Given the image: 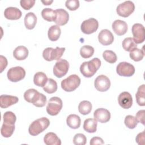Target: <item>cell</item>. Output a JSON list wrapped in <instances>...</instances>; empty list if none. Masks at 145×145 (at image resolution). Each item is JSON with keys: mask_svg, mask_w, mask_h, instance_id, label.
Returning <instances> with one entry per match:
<instances>
[{"mask_svg": "<svg viewBox=\"0 0 145 145\" xmlns=\"http://www.w3.org/2000/svg\"><path fill=\"white\" fill-rule=\"evenodd\" d=\"M66 123L67 126L73 129H78L81 123V120L79 116L74 114H70L66 119Z\"/></svg>", "mask_w": 145, "mask_h": 145, "instance_id": "603a6c76", "label": "cell"}, {"mask_svg": "<svg viewBox=\"0 0 145 145\" xmlns=\"http://www.w3.org/2000/svg\"><path fill=\"white\" fill-rule=\"evenodd\" d=\"M87 142L86 137L82 133L75 135L73 138V143L75 145H84Z\"/></svg>", "mask_w": 145, "mask_h": 145, "instance_id": "f35d334b", "label": "cell"}, {"mask_svg": "<svg viewBox=\"0 0 145 145\" xmlns=\"http://www.w3.org/2000/svg\"><path fill=\"white\" fill-rule=\"evenodd\" d=\"M89 144L91 145H100L104 144V142L101 138L99 137H94L91 139Z\"/></svg>", "mask_w": 145, "mask_h": 145, "instance_id": "f6af8a7d", "label": "cell"}, {"mask_svg": "<svg viewBox=\"0 0 145 145\" xmlns=\"http://www.w3.org/2000/svg\"><path fill=\"white\" fill-rule=\"evenodd\" d=\"M101 62L98 58H94L91 60L84 62L80 66L81 74L86 78H91L95 75L101 66Z\"/></svg>", "mask_w": 145, "mask_h": 145, "instance_id": "6da1fadb", "label": "cell"}, {"mask_svg": "<svg viewBox=\"0 0 145 145\" xmlns=\"http://www.w3.org/2000/svg\"><path fill=\"white\" fill-rule=\"evenodd\" d=\"M43 89L48 93H53L57 89V83L56 81L52 78H49L45 85L43 87Z\"/></svg>", "mask_w": 145, "mask_h": 145, "instance_id": "1f68e13d", "label": "cell"}, {"mask_svg": "<svg viewBox=\"0 0 145 145\" xmlns=\"http://www.w3.org/2000/svg\"><path fill=\"white\" fill-rule=\"evenodd\" d=\"M66 7L70 11H75L79 7L78 0H67L65 2Z\"/></svg>", "mask_w": 145, "mask_h": 145, "instance_id": "ab89813d", "label": "cell"}, {"mask_svg": "<svg viewBox=\"0 0 145 145\" xmlns=\"http://www.w3.org/2000/svg\"><path fill=\"white\" fill-rule=\"evenodd\" d=\"M65 50V48H59L57 46L54 49L51 47H48L44 50L42 57L47 61L59 60Z\"/></svg>", "mask_w": 145, "mask_h": 145, "instance_id": "277c9868", "label": "cell"}, {"mask_svg": "<svg viewBox=\"0 0 145 145\" xmlns=\"http://www.w3.org/2000/svg\"><path fill=\"white\" fill-rule=\"evenodd\" d=\"M7 76L8 79L11 82H17L24 78L25 71L20 66L13 67L8 70Z\"/></svg>", "mask_w": 145, "mask_h": 145, "instance_id": "52a82bcc", "label": "cell"}, {"mask_svg": "<svg viewBox=\"0 0 145 145\" xmlns=\"http://www.w3.org/2000/svg\"><path fill=\"white\" fill-rule=\"evenodd\" d=\"M135 98L137 104L139 106L145 105V85L140 86L137 90L135 95Z\"/></svg>", "mask_w": 145, "mask_h": 145, "instance_id": "83f0119b", "label": "cell"}, {"mask_svg": "<svg viewBox=\"0 0 145 145\" xmlns=\"http://www.w3.org/2000/svg\"><path fill=\"white\" fill-rule=\"evenodd\" d=\"M41 16L44 20L48 22H54L56 18V12L52 8H45L42 10Z\"/></svg>", "mask_w": 145, "mask_h": 145, "instance_id": "f1b7e54d", "label": "cell"}, {"mask_svg": "<svg viewBox=\"0 0 145 145\" xmlns=\"http://www.w3.org/2000/svg\"><path fill=\"white\" fill-rule=\"evenodd\" d=\"M129 56L131 59L135 62H138L142 60V59L143 58L144 56V52L143 50L136 48L132 50L131 52H130Z\"/></svg>", "mask_w": 145, "mask_h": 145, "instance_id": "836d02e7", "label": "cell"}, {"mask_svg": "<svg viewBox=\"0 0 145 145\" xmlns=\"http://www.w3.org/2000/svg\"><path fill=\"white\" fill-rule=\"evenodd\" d=\"M94 48L90 45H84L80 49V54L83 58H88L94 53Z\"/></svg>", "mask_w": 145, "mask_h": 145, "instance_id": "e575fe53", "label": "cell"}, {"mask_svg": "<svg viewBox=\"0 0 145 145\" xmlns=\"http://www.w3.org/2000/svg\"><path fill=\"white\" fill-rule=\"evenodd\" d=\"M19 101L18 97L14 96L2 95L0 96V106L2 108H7L15 104Z\"/></svg>", "mask_w": 145, "mask_h": 145, "instance_id": "ac0fdd59", "label": "cell"}, {"mask_svg": "<svg viewBox=\"0 0 145 145\" xmlns=\"http://www.w3.org/2000/svg\"><path fill=\"white\" fill-rule=\"evenodd\" d=\"M98 40L103 45H109L114 41V36L112 33L107 29L101 30L98 35Z\"/></svg>", "mask_w": 145, "mask_h": 145, "instance_id": "4fadbf2b", "label": "cell"}, {"mask_svg": "<svg viewBox=\"0 0 145 145\" xmlns=\"http://www.w3.org/2000/svg\"><path fill=\"white\" fill-rule=\"evenodd\" d=\"M15 128V125H10L3 123L1 129V135L5 138H9L14 133Z\"/></svg>", "mask_w": 145, "mask_h": 145, "instance_id": "f546056e", "label": "cell"}, {"mask_svg": "<svg viewBox=\"0 0 145 145\" xmlns=\"http://www.w3.org/2000/svg\"><path fill=\"white\" fill-rule=\"evenodd\" d=\"M144 114L145 110L144 109L139 110L135 116V118L138 122V123H141L143 125H144Z\"/></svg>", "mask_w": 145, "mask_h": 145, "instance_id": "7bdbcfd3", "label": "cell"}, {"mask_svg": "<svg viewBox=\"0 0 145 145\" xmlns=\"http://www.w3.org/2000/svg\"><path fill=\"white\" fill-rule=\"evenodd\" d=\"M53 1H41V2L44 3V5H50Z\"/></svg>", "mask_w": 145, "mask_h": 145, "instance_id": "7dc6e473", "label": "cell"}, {"mask_svg": "<svg viewBox=\"0 0 145 145\" xmlns=\"http://www.w3.org/2000/svg\"><path fill=\"white\" fill-rule=\"evenodd\" d=\"M144 139H145V133L144 131L139 133L136 137L135 140L136 142L139 145H144Z\"/></svg>", "mask_w": 145, "mask_h": 145, "instance_id": "ee69618b", "label": "cell"}, {"mask_svg": "<svg viewBox=\"0 0 145 145\" xmlns=\"http://www.w3.org/2000/svg\"><path fill=\"white\" fill-rule=\"evenodd\" d=\"M112 27L114 33L118 36H122L125 34L128 28L127 24L125 21L118 19L113 22Z\"/></svg>", "mask_w": 145, "mask_h": 145, "instance_id": "2e32d148", "label": "cell"}, {"mask_svg": "<svg viewBox=\"0 0 145 145\" xmlns=\"http://www.w3.org/2000/svg\"><path fill=\"white\" fill-rule=\"evenodd\" d=\"M3 123L10 125H15L16 120V117L13 112L7 111L4 113L3 116Z\"/></svg>", "mask_w": 145, "mask_h": 145, "instance_id": "8d00e7d4", "label": "cell"}, {"mask_svg": "<svg viewBox=\"0 0 145 145\" xmlns=\"http://www.w3.org/2000/svg\"><path fill=\"white\" fill-rule=\"evenodd\" d=\"M44 142L46 145H61V140L58 136L53 132H49L44 137Z\"/></svg>", "mask_w": 145, "mask_h": 145, "instance_id": "44dd1931", "label": "cell"}, {"mask_svg": "<svg viewBox=\"0 0 145 145\" xmlns=\"http://www.w3.org/2000/svg\"><path fill=\"white\" fill-rule=\"evenodd\" d=\"M61 33V30L59 25H52L48 29V36L52 41H56L58 40Z\"/></svg>", "mask_w": 145, "mask_h": 145, "instance_id": "d4e9b609", "label": "cell"}, {"mask_svg": "<svg viewBox=\"0 0 145 145\" xmlns=\"http://www.w3.org/2000/svg\"><path fill=\"white\" fill-rule=\"evenodd\" d=\"M124 123L126 126L130 129H134L138 124V122L135 117L131 115H127L125 117Z\"/></svg>", "mask_w": 145, "mask_h": 145, "instance_id": "74e56055", "label": "cell"}, {"mask_svg": "<svg viewBox=\"0 0 145 145\" xmlns=\"http://www.w3.org/2000/svg\"><path fill=\"white\" fill-rule=\"evenodd\" d=\"M99 27L98 21L93 18L84 20L81 24L80 29L83 33L89 35L97 31Z\"/></svg>", "mask_w": 145, "mask_h": 145, "instance_id": "30bf717a", "label": "cell"}, {"mask_svg": "<svg viewBox=\"0 0 145 145\" xmlns=\"http://www.w3.org/2000/svg\"><path fill=\"white\" fill-rule=\"evenodd\" d=\"M119 105L123 109H129L133 105V98L128 92H123L120 94L118 97Z\"/></svg>", "mask_w": 145, "mask_h": 145, "instance_id": "9a60e30c", "label": "cell"}, {"mask_svg": "<svg viewBox=\"0 0 145 145\" xmlns=\"http://www.w3.org/2000/svg\"><path fill=\"white\" fill-rule=\"evenodd\" d=\"M103 57L104 59L109 63H114L117 60V57L116 53L112 50H106L103 53Z\"/></svg>", "mask_w": 145, "mask_h": 145, "instance_id": "d590c367", "label": "cell"}, {"mask_svg": "<svg viewBox=\"0 0 145 145\" xmlns=\"http://www.w3.org/2000/svg\"><path fill=\"white\" fill-rule=\"evenodd\" d=\"M56 18L54 22L57 25H64L67 24L69 19V13L63 8H58L55 10Z\"/></svg>", "mask_w": 145, "mask_h": 145, "instance_id": "e0dca14e", "label": "cell"}, {"mask_svg": "<svg viewBox=\"0 0 145 145\" xmlns=\"http://www.w3.org/2000/svg\"><path fill=\"white\" fill-rule=\"evenodd\" d=\"M116 72L120 76L130 77L135 73V67L129 62H121L117 66Z\"/></svg>", "mask_w": 145, "mask_h": 145, "instance_id": "ba28073f", "label": "cell"}, {"mask_svg": "<svg viewBox=\"0 0 145 145\" xmlns=\"http://www.w3.org/2000/svg\"><path fill=\"white\" fill-rule=\"evenodd\" d=\"M80 84V79L78 75L72 74L62 80V88L66 92H72L75 90Z\"/></svg>", "mask_w": 145, "mask_h": 145, "instance_id": "3957f363", "label": "cell"}, {"mask_svg": "<svg viewBox=\"0 0 145 145\" xmlns=\"http://www.w3.org/2000/svg\"><path fill=\"white\" fill-rule=\"evenodd\" d=\"M35 3V0H21L20 1L21 7L25 10H29L34 6Z\"/></svg>", "mask_w": 145, "mask_h": 145, "instance_id": "60d3db41", "label": "cell"}, {"mask_svg": "<svg viewBox=\"0 0 145 145\" xmlns=\"http://www.w3.org/2000/svg\"><path fill=\"white\" fill-rule=\"evenodd\" d=\"M0 57H1V72H2L3 70L6 69L7 65V61L6 58L2 55L0 56Z\"/></svg>", "mask_w": 145, "mask_h": 145, "instance_id": "bcb514c9", "label": "cell"}, {"mask_svg": "<svg viewBox=\"0 0 145 145\" xmlns=\"http://www.w3.org/2000/svg\"><path fill=\"white\" fill-rule=\"evenodd\" d=\"M13 56L17 60H24L28 56V50L24 46H18L14 49Z\"/></svg>", "mask_w": 145, "mask_h": 145, "instance_id": "7402d4cb", "label": "cell"}, {"mask_svg": "<svg viewBox=\"0 0 145 145\" xmlns=\"http://www.w3.org/2000/svg\"><path fill=\"white\" fill-rule=\"evenodd\" d=\"M94 86L95 88L100 92H105L110 87V81L108 77L104 75H99L95 80Z\"/></svg>", "mask_w": 145, "mask_h": 145, "instance_id": "7c38bea8", "label": "cell"}, {"mask_svg": "<svg viewBox=\"0 0 145 145\" xmlns=\"http://www.w3.org/2000/svg\"><path fill=\"white\" fill-rule=\"evenodd\" d=\"M97 122L96 120L93 118H87L84 121L83 129L88 133H93L97 130Z\"/></svg>", "mask_w": 145, "mask_h": 145, "instance_id": "484cf974", "label": "cell"}, {"mask_svg": "<svg viewBox=\"0 0 145 145\" xmlns=\"http://www.w3.org/2000/svg\"><path fill=\"white\" fill-rule=\"evenodd\" d=\"M93 117L95 120L100 123H106L110 119V112L105 108H98L93 113Z\"/></svg>", "mask_w": 145, "mask_h": 145, "instance_id": "5bb4252c", "label": "cell"}, {"mask_svg": "<svg viewBox=\"0 0 145 145\" xmlns=\"http://www.w3.org/2000/svg\"><path fill=\"white\" fill-rule=\"evenodd\" d=\"M40 93L36 89L33 88L28 89L24 93V98L25 100L28 103L33 104L36 103L39 97Z\"/></svg>", "mask_w": 145, "mask_h": 145, "instance_id": "ffe728a7", "label": "cell"}, {"mask_svg": "<svg viewBox=\"0 0 145 145\" xmlns=\"http://www.w3.org/2000/svg\"><path fill=\"white\" fill-rule=\"evenodd\" d=\"M5 17L8 20H18L22 15V11L15 7H7L4 11Z\"/></svg>", "mask_w": 145, "mask_h": 145, "instance_id": "d6986e66", "label": "cell"}, {"mask_svg": "<svg viewBox=\"0 0 145 145\" xmlns=\"http://www.w3.org/2000/svg\"><path fill=\"white\" fill-rule=\"evenodd\" d=\"M63 106L62 100L58 97H51L48 103L46 110L48 114L56 116L61 110Z\"/></svg>", "mask_w": 145, "mask_h": 145, "instance_id": "5b68a950", "label": "cell"}, {"mask_svg": "<svg viewBox=\"0 0 145 145\" xmlns=\"http://www.w3.org/2000/svg\"><path fill=\"white\" fill-rule=\"evenodd\" d=\"M122 48L127 52H131L134 49L137 48V44L134 42L132 37L125 38L122 43Z\"/></svg>", "mask_w": 145, "mask_h": 145, "instance_id": "d6a6232c", "label": "cell"}, {"mask_svg": "<svg viewBox=\"0 0 145 145\" xmlns=\"http://www.w3.org/2000/svg\"><path fill=\"white\" fill-rule=\"evenodd\" d=\"M131 31L133 35V39L137 44L144 42L145 39V29L142 24L135 23L133 24L131 28Z\"/></svg>", "mask_w": 145, "mask_h": 145, "instance_id": "8fae6325", "label": "cell"}, {"mask_svg": "<svg viewBox=\"0 0 145 145\" xmlns=\"http://www.w3.org/2000/svg\"><path fill=\"white\" fill-rule=\"evenodd\" d=\"M48 79L46 75L43 72H37L33 76L34 84L38 87H44Z\"/></svg>", "mask_w": 145, "mask_h": 145, "instance_id": "4316f807", "label": "cell"}, {"mask_svg": "<svg viewBox=\"0 0 145 145\" xmlns=\"http://www.w3.org/2000/svg\"><path fill=\"white\" fill-rule=\"evenodd\" d=\"M69 63L68 61L64 59H60L55 64L53 67V74L58 78L65 76L68 72Z\"/></svg>", "mask_w": 145, "mask_h": 145, "instance_id": "9c48e42d", "label": "cell"}, {"mask_svg": "<svg viewBox=\"0 0 145 145\" xmlns=\"http://www.w3.org/2000/svg\"><path fill=\"white\" fill-rule=\"evenodd\" d=\"M134 10L135 5L134 3L130 1H126L117 6L116 11L119 16L127 18L134 11Z\"/></svg>", "mask_w": 145, "mask_h": 145, "instance_id": "8992f818", "label": "cell"}, {"mask_svg": "<svg viewBox=\"0 0 145 145\" xmlns=\"http://www.w3.org/2000/svg\"><path fill=\"white\" fill-rule=\"evenodd\" d=\"M92 105L89 101L84 100L81 101L78 105V110L79 113L83 115L89 114L92 110Z\"/></svg>", "mask_w": 145, "mask_h": 145, "instance_id": "4dcf8cb0", "label": "cell"}, {"mask_svg": "<svg viewBox=\"0 0 145 145\" xmlns=\"http://www.w3.org/2000/svg\"><path fill=\"white\" fill-rule=\"evenodd\" d=\"M50 125V121L46 117H41L33 121L29 125L28 132L32 136H36L43 132Z\"/></svg>", "mask_w": 145, "mask_h": 145, "instance_id": "7a4b0ae2", "label": "cell"}, {"mask_svg": "<svg viewBox=\"0 0 145 145\" xmlns=\"http://www.w3.org/2000/svg\"><path fill=\"white\" fill-rule=\"evenodd\" d=\"M37 23V17L32 12L27 13L24 18V24L28 29H32L35 28Z\"/></svg>", "mask_w": 145, "mask_h": 145, "instance_id": "cb8c5ba5", "label": "cell"}, {"mask_svg": "<svg viewBox=\"0 0 145 145\" xmlns=\"http://www.w3.org/2000/svg\"><path fill=\"white\" fill-rule=\"evenodd\" d=\"M46 103V97L43 93H40V96L37 100L33 104L36 107H43L45 105Z\"/></svg>", "mask_w": 145, "mask_h": 145, "instance_id": "b9f144b4", "label": "cell"}]
</instances>
